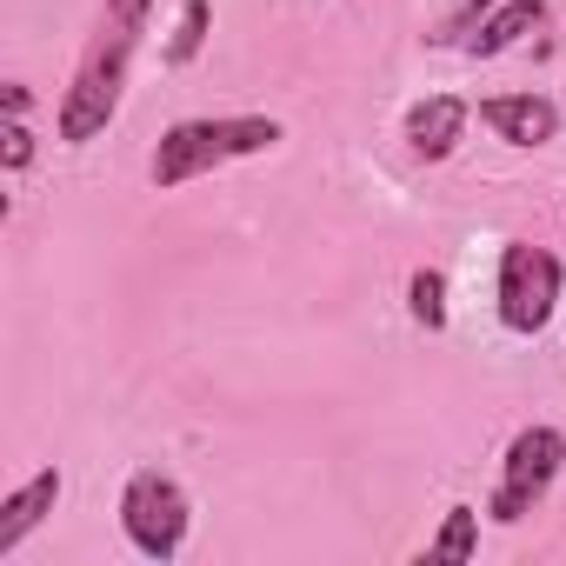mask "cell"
I'll return each instance as SVG.
<instances>
[{
    "label": "cell",
    "instance_id": "1",
    "mask_svg": "<svg viewBox=\"0 0 566 566\" xmlns=\"http://www.w3.org/2000/svg\"><path fill=\"white\" fill-rule=\"evenodd\" d=\"M147 28V0H107V21L74 74V94L61 107V140H94L114 107H120V81H127V61H134V41Z\"/></svg>",
    "mask_w": 566,
    "mask_h": 566
},
{
    "label": "cell",
    "instance_id": "2",
    "mask_svg": "<svg viewBox=\"0 0 566 566\" xmlns=\"http://www.w3.org/2000/svg\"><path fill=\"white\" fill-rule=\"evenodd\" d=\"M273 140H280L273 120H187V127H174V134L160 140L154 180H160V187H180V180H193V174H207V167H220V160H233V154H260V147H273Z\"/></svg>",
    "mask_w": 566,
    "mask_h": 566
},
{
    "label": "cell",
    "instance_id": "3",
    "mask_svg": "<svg viewBox=\"0 0 566 566\" xmlns=\"http://www.w3.org/2000/svg\"><path fill=\"white\" fill-rule=\"evenodd\" d=\"M559 301V260L539 247H506L500 253V321L513 334H539Z\"/></svg>",
    "mask_w": 566,
    "mask_h": 566
},
{
    "label": "cell",
    "instance_id": "4",
    "mask_svg": "<svg viewBox=\"0 0 566 566\" xmlns=\"http://www.w3.org/2000/svg\"><path fill=\"white\" fill-rule=\"evenodd\" d=\"M120 520H127V539L147 559H174L180 533H187V493L174 480H160V473H134V486L120 500Z\"/></svg>",
    "mask_w": 566,
    "mask_h": 566
},
{
    "label": "cell",
    "instance_id": "5",
    "mask_svg": "<svg viewBox=\"0 0 566 566\" xmlns=\"http://www.w3.org/2000/svg\"><path fill=\"white\" fill-rule=\"evenodd\" d=\"M559 460H566V440L553 427H526L506 453V486L493 493V520H520L533 506V493L559 473Z\"/></svg>",
    "mask_w": 566,
    "mask_h": 566
},
{
    "label": "cell",
    "instance_id": "6",
    "mask_svg": "<svg viewBox=\"0 0 566 566\" xmlns=\"http://www.w3.org/2000/svg\"><path fill=\"white\" fill-rule=\"evenodd\" d=\"M480 120H486L500 140H513V147H539V140H553V127H559V114H553L546 101H533V94L480 101Z\"/></svg>",
    "mask_w": 566,
    "mask_h": 566
},
{
    "label": "cell",
    "instance_id": "7",
    "mask_svg": "<svg viewBox=\"0 0 566 566\" xmlns=\"http://www.w3.org/2000/svg\"><path fill=\"white\" fill-rule=\"evenodd\" d=\"M460 127H467V101H453V94H433V101H420V107H413V120H407V134H413V147H420L427 160L453 154Z\"/></svg>",
    "mask_w": 566,
    "mask_h": 566
},
{
    "label": "cell",
    "instance_id": "8",
    "mask_svg": "<svg viewBox=\"0 0 566 566\" xmlns=\"http://www.w3.org/2000/svg\"><path fill=\"white\" fill-rule=\"evenodd\" d=\"M54 500H61V473H34L8 506H0V553H14V539H21L28 526H41Z\"/></svg>",
    "mask_w": 566,
    "mask_h": 566
},
{
    "label": "cell",
    "instance_id": "9",
    "mask_svg": "<svg viewBox=\"0 0 566 566\" xmlns=\"http://www.w3.org/2000/svg\"><path fill=\"white\" fill-rule=\"evenodd\" d=\"M539 14H546L539 0H513V8H500V14H493L480 34H473V54H506V48L526 34V28H539Z\"/></svg>",
    "mask_w": 566,
    "mask_h": 566
},
{
    "label": "cell",
    "instance_id": "10",
    "mask_svg": "<svg viewBox=\"0 0 566 566\" xmlns=\"http://www.w3.org/2000/svg\"><path fill=\"white\" fill-rule=\"evenodd\" d=\"M473 506H453L447 513V526H440V539H433V559H467L473 553Z\"/></svg>",
    "mask_w": 566,
    "mask_h": 566
},
{
    "label": "cell",
    "instance_id": "11",
    "mask_svg": "<svg viewBox=\"0 0 566 566\" xmlns=\"http://www.w3.org/2000/svg\"><path fill=\"white\" fill-rule=\"evenodd\" d=\"M413 314H420L427 327L447 321V287H440V273H413Z\"/></svg>",
    "mask_w": 566,
    "mask_h": 566
},
{
    "label": "cell",
    "instance_id": "12",
    "mask_svg": "<svg viewBox=\"0 0 566 566\" xmlns=\"http://www.w3.org/2000/svg\"><path fill=\"white\" fill-rule=\"evenodd\" d=\"M207 41V0H187V14H180V34H174V61H193Z\"/></svg>",
    "mask_w": 566,
    "mask_h": 566
},
{
    "label": "cell",
    "instance_id": "13",
    "mask_svg": "<svg viewBox=\"0 0 566 566\" xmlns=\"http://www.w3.org/2000/svg\"><path fill=\"white\" fill-rule=\"evenodd\" d=\"M34 160V134L28 127H8V167H28Z\"/></svg>",
    "mask_w": 566,
    "mask_h": 566
}]
</instances>
